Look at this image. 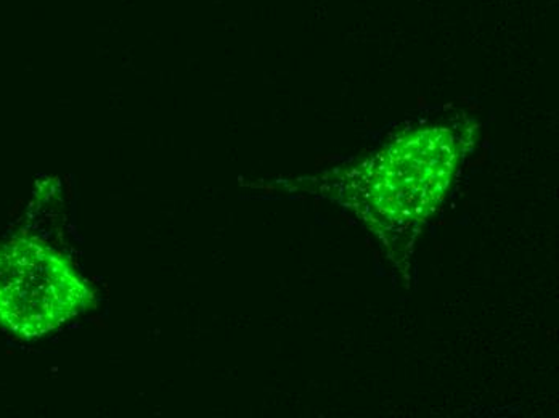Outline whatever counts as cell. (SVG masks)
Here are the masks:
<instances>
[{"instance_id":"7a4b0ae2","label":"cell","mask_w":559,"mask_h":418,"mask_svg":"<svg viewBox=\"0 0 559 418\" xmlns=\"http://www.w3.org/2000/svg\"><path fill=\"white\" fill-rule=\"evenodd\" d=\"M87 299L84 282L60 254L33 240L0 247V322L26 338L70 321Z\"/></svg>"},{"instance_id":"6da1fadb","label":"cell","mask_w":559,"mask_h":418,"mask_svg":"<svg viewBox=\"0 0 559 418\" xmlns=\"http://www.w3.org/2000/svg\"><path fill=\"white\" fill-rule=\"evenodd\" d=\"M473 148L475 124L463 114L411 122L370 155L330 172V196L402 258Z\"/></svg>"}]
</instances>
